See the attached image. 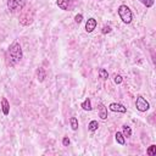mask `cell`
<instances>
[{
  "label": "cell",
  "mask_w": 156,
  "mask_h": 156,
  "mask_svg": "<svg viewBox=\"0 0 156 156\" xmlns=\"http://www.w3.org/2000/svg\"><path fill=\"white\" fill-rule=\"evenodd\" d=\"M23 57V51L18 41H13L9 48V63L16 65L18 63Z\"/></svg>",
  "instance_id": "1"
},
{
  "label": "cell",
  "mask_w": 156,
  "mask_h": 156,
  "mask_svg": "<svg viewBox=\"0 0 156 156\" xmlns=\"http://www.w3.org/2000/svg\"><path fill=\"white\" fill-rule=\"evenodd\" d=\"M117 11H118V16H119V18L122 20L123 23L129 24V23L132 22V20H133V13H132L130 9H129L127 5H121Z\"/></svg>",
  "instance_id": "2"
},
{
  "label": "cell",
  "mask_w": 156,
  "mask_h": 156,
  "mask_svg": "<svg viewBox=\"0 0 156 156\" xmlns=\"http://www.w3.org/2000/svg\"><path fill=\"white\" fill-rule=\"evenodd\" d=\"M26 2L27 0H7V9L10 12H18L24 7Z\"/></svg>",
  "instance_id": "3"
},
{
  "label": "cell",
  "mask_w": 156,
  "mask_h": 156,
  "mask_svg": "<svg viewBox=\"0 0 156 156\" xmlns=\"http://www.w3.org/2000/svg\"><path fill=\"white\" fill-rule=\"evenodd\" d=\"M135 107H136L140 112H145V111H147V110L150 108V104H149V101H147L144 96L139 95V96L136 98V100H135Z\"/></svg>",
  "instance_id": "4"
},
{
  "label": "cell",
  "mask_w": 156,
  "mask_h": 156,
  "mask_svg": "<svg viewBox=\"0 0 156 156\" xmlns=\"http://www.w3.org/2000/svg\"><path fill=\"white\" fill-rule=\"evenodd\" d=\"M74 1H76V0H57L56 4H57V6H58L61 10H63V11H69V10H72V7H73V5H74Z\"/></svg>",
  "instance_id": "5"
},
{
  "label": "cell",
  "mask_w": 156,
  "mask_h": 156,
  "mask_svg": "<svg viewBox=\"0 0 156 156\" xmlns=\"http://www.w3.org/2000/svg\"><path fill=\"white\" fill-rule=\"evenodd\" d=\"M108 108L112 112H119V113H126L127 112V107L123 106L122 104H118V102H111L108 105Z\"/></svg>",
  "instance_id": "6"
},
{
  "label": "cell",
  "mask_w": 156,
  "mask_h": 156,
  "mask_svg": "<svg viewBox=\"0 0 156 156\" xmlns=\"http://www.w3.org/2000/svg\"><path fill=\"white\" fill-rule=\"evenodd\" d=\"M96 24H98V22H96L95 18H93V17L88 18V21L85 22V30H87L88 33H91V32L96 28Z\"/></svg>",
  "instance_id": "7"
},
{
  "label": "cell",
  "mask_w": 156,
  "mask_h": 156,
  "mask_svg": "<svg viewBox=\"0 0 156 156\" xmlns=\"http://www.w3.org/2000/svg\"><path fill=\"white\" fill-rule=\"evenodd\" d=\"M1 110H2V113L5 116H7L10 112V104H9L6 98H1Z\"/></svg>",
  "instance_id": "8"
},
{
  "label": "cell",
  "mask_w": 156,
  "mask_h": 156,
  "mask_svg": "<svg viewBox=\"0 0 156 156\" xmlns=\"http://www.w3.org/2000/svg\"><path fill=\"white\" fill-rule=\"evenodd\" d=\"M99 117L101 119L107 118V107L104 104H99Z\"/></svg>",
  "instance_id": "9"
},
{
  "label": "cell",
  "mask_w": 156,
  "mask_h": 156,
  "mask_svg": "<svg viewBox=\"0 0 156 156\" xmlns=\"http://www.w3.org/2000/svg\"><path fill=\"white\" fill-rule=\"evenodd\" d=\"M45 77H46V73H45V69H44L43 67H39V68L37 69V79H38L39 82H44V79H45Z\"/></svg>",
  "instance_id": "10"
},
{
  "label": "cell",
  "mask_w": 156,
  "mask_h": 156,
  "mask_svg": "<svg viewBox=\"0 0 156 156\" xmlns=\"http://www.w3.org/2000/svg\"><path fill=\"white\" fill-rule=\"evenodd\" d=\"M115 138H116V141L119 144V145H124L126 144V136L122 134V132H117L115 134Z\"/></svg>",
  "instance_id": "11"
},
{
  "label": "cell",
  "mask_w": 156,
  "mask_h": 156,
  "mask_svg": "<svg viewBox=\"0 0 156 156\" xmlns=\"http://www.w3.org/2000/svg\"><path fill=\"white\" fill-rule=\"evenodd\" d=\"M80 106H82V108H83L84 111H91V108H93V107H91V101H90L89 98H87V99L82 102Z\"/></svg>",
  "instance_id": "12"
},
{
  "label": "cell",
  "mask_w": 156,
  "mask_h": 156,
  "mask_svg": "<svg viewBox=\"0 0 156 156\" xmlns=\"http://www.w3.org/2000/svg\"><path fill=\"white\" fill-rule=\"evenodd\" d=\"M88 128H89L90 132H95V130H98V128H99V123H98V121H95V119L90 121L89 124H88Z\"/></svg>",
  "instance_id": "13"
},
{
  "label": "cell",
  "mask_w": 156,
  "mask_h": 156,
  "mask_svg": "<svg viewBox=\"0 0 156 156\" xmlns=\"http://www.w3.org/2000/svg\"><path fill=\"white\" fill-rule=\"evenodd\" d=\"M69 124H71L72 130H77L78 129V119L76 117H71L69 118Z\"/></svg>",
  "instance_id": "14"
},
{
  "label": "cell",
  "mask_w": 156,
  "mask_h": 156,
  "mask_svg": "<svg viewBox=\"0 0 156 156\" xmlns=\"http://www.w3.org/2000/svg\"><path fill=\"white\" fill-rule=\"evenodd\" d=\"M122 129H123V132H122V134H123L124 136H127V138H129V136L132 135V129H130V127H129V126H127V124H124V126L122 127Z\"/></svg>",
  "instance_id": "15"
},
{
  "label": "cell",
  "mask_w": 156,
  "mask_h": 156,
  "mask_svg": "<svg viewBox=\"0 0 156 156\" xmlns=\"http://www.w3.org/2000/svg\"><path fill=\"white\" fill-rule=\"evenodd\" d=\"M146 154L149 155V156H155L156 155V145H150L149 146V149L146 150Z\"/></svg>",
  "instance_id": "16"
},
{
  "label": "cell",
  "mask_w": 156,
  "mask_h": 156,
  "mask_svg": "<svg viewBox=\"0 0 156 156\" xmlns=\"http://www.w3.org/2000/svg\"><path fill=\"white\" fill-rule=\"evenodd\" d=\"M99 76H100V78L104 79V80L108 78V73H107V71H106L105 68H100V69H99Z\"/></svg>",
  "instance_id": "17"
},
{
  "label": "cell",
  "mask_w": 156,
  "mask_h": 156,
  "mask_svg": "<svg viewBox=\"0 0 156 156\" xmlns=\"http://www.w3.org/2000/svg\"><path fill=\"white\" fill-rule=\"evenodd\" d=\"M139 1H140L143 5H145L146 7H151V6L154 5V2H155L154 0H139Z\"/></svg>",
  "instance_id": "18"
},
{
  "label": "cell",
  "mask_w": 156,
  "mask_h": 156,
  "mask_svg": "<svg viewBox=\"0 0 156 156\" xmlns=\"http://www.w3.org/2000/svg\"><path fill=\"white\" fill-rule=\"evenodd\" d=\"M113 82H115L116 84H121V83L123 82L122 76H119V74H115V76H113Z\"/></svg>",
  "instance_id": "19"
},
{
  "label": "cell",
  "mask_w": 156,
  "mask_h": 156,
  "mask_svg": "<svg viewBox=\"0 0 156 156\" xmlns=\"http://www.w3.org/2000/svg\"><path fill=\"white\" fill-rule=\"evenodd\" d=\"M82 21H83V15H82V13H78V15H76V17H74V22L79 24Z\"/></svg>",
  "instance_id": "20"
},
{
  "label": "cell",
  "mask_w": 156,
  "mask_h": 156,
  "mask_svg": "<svg viewBox=\"0 0 156 156\" xmlns=\"http://www.w3.org/2000/svg\"><path fill=\"white\" fill-rule=\"evenodd\" d=\"M110 32H111V27H110V26H104L102 29H101V33H102V34H107V33H110Z\"/></svg>",
  "instance_id": "21"
},
{
  "label": "cell",
  "mask_w": 156,
  "mask_h": 156,
  "mask_svg": "<svg viewBox=\"0 0 156 156\" xmlns=\"http://www.w3.org/2000/svg\"><path fill=\"white\" fill-rule=\"evenodd\" d=\"M62 145H63V146H68V145H69V138H68V136H65V138L62 139Z\"/></svg>",
  "instance_id": "22"
}]
</instances>
